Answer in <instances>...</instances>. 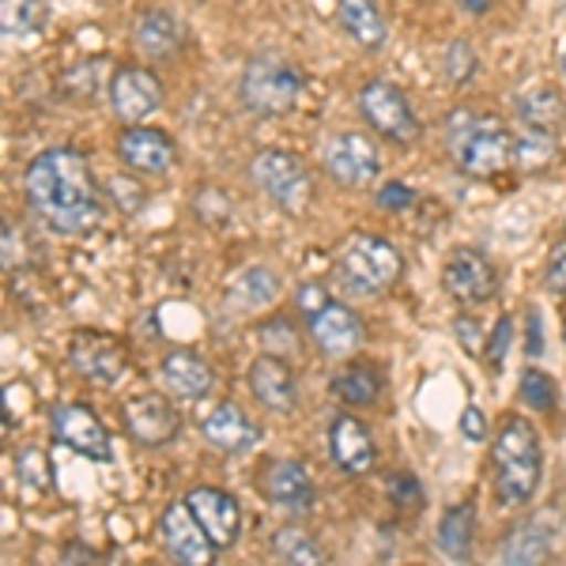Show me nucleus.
I'll return each mask as SVG.
<instances>
[{
	"mask_svg": "<svg viewBox=\"0 0 566 566\" xmlns=\"http://www.w3.org/2000/svg\"><path fill=\"white\" fill-rule=\"evenodd\" d=\"M27 205L57 234H87L103 219V200L80 151L50 148L27 167Z\"/></svg>",
	"mask_w": 566,
	"mask_h": 566,
	"instance_id": "f257e3e1",
	"label": "nucleus"
},
{
	"mask_svg": "<svg viewBox=\"0 0 566 566\" xmlns=\"http://www.w3.org/2000/svg\"><path fill=\"white\" fill-rule=\"evenodd\" d=\"M491 464H495V495L502 506H525L541 488L544 453L533 423L522 416H510L491 446Z\"/></svg>",
	"mask_w": 566,
	"mask_h": 566,
	"instance_id": "f03ea898",
	"label": "nucleus"
},
{
	"mask_svg": "<svg viewBox=\"0 0 566 566\" xmlns=\"http://www.w3.org/2000/svg\"><path fill=\"white\" fill-rule=\"evenodd\" d=\"M450 151L458 159L461 175L491 178L514 163V136L495 117L476 109H458L450 117Z\"/></svg>",
	"mask_w": 566,
	"mask_h": 566,
	"instance_id": "7ed1b4c3",
	"label": "nucleus"
},
{
	"mask_svg": "<svg viewBox=\"0 0 566 566\" xmlns=\"http://www.w3.org/2000/svg\"><path fill=\"white\" fill-rule=\"evenodd\" d=\"M336 276L355 295H381L400 276L397 245L378 234H348L336 250Z\"/></svg>",
	"mask_w": 566,
	"mask_h": 566,
	"instance_id": "20e7f679",
	"label": "nucleus"
},
{
	"mask_svg": "<svg viewBox=\"0 0 566 566\" xmlns=\"http://www.w3.org/2000/svg\"><path fill=\"white\" fill-rule=\"evenodd\" d=\"M298 87H303V80L287 61H280L276 53H261V57H253L245 65L239 95L250 114L280 117L298 103Z\"/></svg>",
	"mask_w": 566,
	"mask_h": 566,
	"instance_id": "39448f33",
	"label": "nucleus"
},
{
	"mask_svg": "<svg viewBox=\"0 0 566 566\" xmlns=\"http://www.w3.org/2000/svg\"><path fill=\"white\" fill-rule=\"evenodd\" d=\"M359 114H363V122L378 136H386V140L412 144L419 136L416 109L408 106V98L392 84H386V80H370V84L359 91Z\"/></svg>",
	"mask_w": 566,
	"mask_h": 566,
	"instance_id": "423d86ee",
	"label": "nucleus"
},
{
	"mask_svg": "<svg viewBox=\"0 0 566 566\" xmlns=\"http://www.w3.org/2000/svg\"><path fill=\"white\" fill-rule=\"evenodd\" d=\"M253 181L269 200H276L283 212H303L310 200V175L306 167L287 151H261L250 167Z\"/></svg>",
	"mask_w": 566,
	"mask_h": 566,
	"instance_id": "0eeeda50",
	"label": "nucleus"
},
{
	"mask_svg": "<svg viewBox=\"0 0 566 566\" xmlns=\"http://www.w3.org/2000/svg\"><path fill=\"white\" fill-rule=\"evenodd\" d=\"M50 431H53V438H57L61 446L76 450L80 458H87V461L106 464L109 458H114L106 427L98 423V416L91 412V408H84V405H57V408H53Z\"/></svg>",
	"mask_w": 566,
	"mask_h": 566,
	"instance_id": "6e6552de",
	"label": "nucleus"
},
{
	"mask_svg": "<svg viewBox=\"0 0 566 566\" xmlns=\"http://www.w3.org/2000/svg\"><path fill=\"white\" fill-rule=\"evenodd\" d=\"M69 363L80 378L95 386H114L125 370V344L106 333H76L69 340Z\"/></svg>",
	"mask_w": 566,
	"mask_h": 566,
	"instance_id": "1a4fd4ad",
	"label": "nucleus"
},
{
	"mask_svg": "<svg viewBox=\"0 0 566 566\" xmlns=\"http://www.w3.org/2000/svg\"><path fill=\"white\" fill-rule=\"evenodd\" d=\"M325 170L333 175L340 186H370L381 170L378 148L367 140L363 133H336L333 140L325 144Z\"/></svg>",
	"mask_w": 566,
	"mask_h": 566,
	"instance_id": "9d476101",
	"label": "nucleus"
},
{
	"mask_svg": "<svg viewBox=\"0 0 566 566\" xmlns=\"http://www.w3.org/2000/svg\"><path fill=\"white\" fill-rule=\"evenodd\" d=\"M125 416V431L133 434V442L140 446H167L175 442L178 431H181V419L175 412V405H170L167 397H159V392H140V397H129L122 408Z\"/></svg>",
	"mask_w": 566,
	"mask_h": 566,
	"instance_id": "9b49d317",
	"label": "nucleus"
},
{
	"mask_svg": "<svg viewBox=\"0 0 566 566\" xmlns=\"http://www.w3.org/2000/svg\"><path fill=\"white\" fill-rule=\"evenodd\" d=\"M159 536L167 544V552L175 555L178 563H189V566H205L216 559L219 547L212 544V536L205 533V525L197 522V514L189 510V502H175L167 506L159 522Z\"/></svg>",
	"mask_w": 566,
	"mask_h": 566,
	"instance_id": "f8f14e48",
	"label": "nucleus"
},
{
	"mask_svg": "<svg viewBox=\"0 0 566 566\" xmlns=\"http://www.w3.org/2000/svg\"><path fill=\"white\" fill-rule=\"evenodd\" d=\"M442 283H446V291H450V298H458L464 306L488 303L499 287L491 261L476 250H453L442 269Z\"/></svg>",
	"mask_w": 566,
	"mask_h": 566,
	"instance_id": "ddd939ff",
	"label": "nucleus"
},
{
	"mask_svg": "<svg viewBox=\"0 0 566 566\" xmlns=\"http://www.w3.org/2000/svg\"><path fill=\"white\" fill-rule=\"evenodd\" d=\"M563 525V514L559 510H536L528 522L514 525V533L502 541L499 547V559L502 563H544L552 555V544H555V533Z\"/></svg>",
	"mask_w": 566,
	"mask_h": 566,
	"instance_id": "4468645a",
	"label": "nucleus"
},
{
	"mask_svg": "<svg viewBox=\"0 0 566 566\" xmlns=\"http://www.w3.org/2000/svg\"><path fill=\"white\" fill-rule=\"evenodd\" d=\"M310 336L328 359H344L363 344V322L344 303H325L322 310L310 314Z\"/></svg>",
	"mask_w": 566,
	"mask_h": 566,
	"instance_id": "2eb2a0df",
	"label": "nucleus"
},
{
	"mask_svg": "<svg viewBox=\"0 0 566 566\" xmlns=\"http://www.w3.org/2000/svg\"><path fill=\"white\" fill-rule=\"evenodd\" d=\"M109 103L114 114L129 125H140L151 117L163 103V87L148 69H117L114 84H109Z\"/></svg>",
	"mask_w": 566,
	"mask_h": 566,
	"instance_id": "dca6fc26",
	"label": "nucleus"
},
{
	"mask_svg": "<svg viewBox=\"0 0 566 566\" xmlns=\"http://www.w3.org/2000/svg\"><path fill=\"white\" fill-rule=\"evenodd\" d=\"M117 155L129 170L140 175H167L175 167V140L163 129H148V125H129L117 140Z\"/></svg>",
	"mask_w": 566,
	"mask_h": 566,
	"instance_id": "f3484780",
	"label": "nucleus"
},
{
	"mask_svg": "<svg viewBox=\"0 0 566 566\" xmlns=\"http://www.w3.org/2000/svg\"><path fill=\"white\" fill-rule=\"evenodd\" d=\"M189 510L197 514V522L205 525V533L212 536L216 547H231L242 533V510L227 491L219 488H193L186 495Z\"/></svg>",
	"mask_w": 566,
	"mask_h": 566,
	"instance_id": "a211bd4d",
	"label": "nucleus"
},
{
	"mask_svg": "<svg viewBox=\"0 0 566 566\" xmlns=\"http://www.w3.org/2000/svg\"><path fill=\"white\" fill-rule=\"evenodd\" d=\"M250 392L261 400L269 412H291L298 400V386H295V370L280 359V355H258L250 363Z\"/></svg>",
	"mask_w": 566,
	"mask_h": 566,
	"instance_id": "6ab92c4d",
	"label": "nucleus"
},
{
	"mask_svg": "<svg viewBox=\"0 0 566 566\" xmlns=\"http://www.w3.org/2000/svg\"><path fill=\"white\" fill-rule=\"evenodd\" d=\"M264 495L272 506L287 510V514H310L317 502L314 480L298 461H272L264 472Z\"/></svg>",
	"mask_w": 566,
	"mask_h": 566,
	"instance_id": "aec40b11",
	"label": "nucleus"
},
{
	"mask_svg": "<svg viewBox=\"0 0 566 566\" xmlns=\"http://www.w3.org/2000/svg\"><path fill=\"white\" fill-rule=\"evenodd\" d=\"M205 438L216 446L219 453H250L253 446L261 442V427L253 423L250 416L242 412L239 405H231V400H223V405H216L212 412L205 419Z\"/></svg>",
	"mask_w": 566,
	"mask_h": 566,
	"instance_id": "412c9836",
	"label": "nucleus"
},
{
	"mask_svg": "<svg viewBox=\"0 0 566 566\" xmlns=\"http://www.w3.org/2000/svg\"><path fill=\"white\" fill-rule=\"evenodd\" d=\"M328 450H333V461L340 464L344 472H352V476H359V472H367L374 464L370 431L355 416L333 419V427H328Z\"/></svg>",
	"mask_w": 566,
	"mask_h": 566,
	"instance_id": "4be33fe9",
	"label": "nucleus"
},
{
	"mask_svg": "<svg viewBox=\"0 0 566 566\" xmlns=\"http://www.w3.org/2000/svg\"><path fill=\"white\" fill-rule=\"evenodd\" d=\"M159 374H163V381H167V389L181 400H205L216 386L212 367L193 352H170L167 359H163Z\"/></svg>",
	"mask_w": 566,
	"mask_h": 566,
	"instance_id": "5701e85b",
	"label": "nucleus"
},
{
	"mask_svg": "<svg viewBox=\"0 0 566 566\" xmlns=\"http://www.w3.org/2000/svg\"><path fill=\"white\" fill-rule=\"evenodd\" d=\"M133 39H136V50H140L144 57L163 61L178 50L181 39H186V31H181V23L170 12H148L140 23H136Z\"/></svg>",
	"mask_w": 566,
	"mask_h": 566,
	"instance_id": "b1692460",
	"label": "nucleus"
},
{
	"mask_svg": "<svg viewBox=\"0 0 566 566\" xmlns=\"http://www.w3.org/2000/svg\"><path fill=\"white\" fill-rule=\"evenodd\" d=\"M472 536H476V510L472 502H458L442 514L438 522V547L450 555L453 563H464L472 555Z\"/></svg>",
	"mask_w": 566,
	"mask_h": 566,
	"instance_id": "393cba45",
	"label": "nucleus"
},
{
	"mask_svg": "<svg viewBox=\"0 0 566 566\" xmlns=\"http://www.w3.org/2000/svg\"><path fill=\"white\" fill-rule=\"evenodd\" d=\"M517 117H522L525 129L559 133L566 122V103L547 87H528L517 95Z\"/></svg>",
	"mask_w": 566,
	"mask_h": 566,
	"instance_id": "a878e982",
	"label": "nucleus"
},
{
	"mask_svg": "<svg viewBox=\"0 0 566 566\" xmlns=\"http://www.w3.org/2000/svg\"><path fill=\"white\" fill-rule=\"evenodd\" d=\"M336 20H340V27L355 42L367 45V50H378L386 42V20L374 8V0H340L336 4Z\"/></svg>",
	"mask_w": 566,
	"mask_h": 566,
	"instance_id": "bb28decb",
	"label": "nucleus"
},
{
	"mask_svg": "<svg viewBox=\"0 0 566 566\" xmlns=\"http://www.w3.org/2000/svg\"><path fill=\"white\" fill-rule=\"evenodd\" d=\"M280 291V280L272 276L269 269H245L239 276L231 280V287H227V298H231L234 306L242 310H261L269 306L272 298H276Z\"/></svg>",
	"mask_w": 566,
	"mask_h": 566,
	"instance_id": "cd10ccee",
	"label": "nucleus"
},
{
	"mask_svg": "<svg viewBox=\"0 0 566 566\" xmlns=\"http://www.w3.org/2000/svg\"><path fill=\"white\" fill-rule=\"evenodd\" d=\"M378 389H381L378 374L370 367H363V363H352V367L333 374V392L344 405H370V400L378 397Z\"/></svg>",
	"mask_w": 566,
	"mask_h": 566,
	"instance_id": "c85d7f7f",
	"label": "nucleus"
},
{
	"mask_svg": "<svg viewBox=\"0 0 566 566\" xmlns=\"http://www.w3.org/2000/svg\"><path fill=\"white\" fill-rule=\"evenodd\" d=\"M45 23L42 0H0V27L4 39H27Z\"/></svg>",
	"mask_w": 566,
	"mask_h": 566,
	"instance_id": "c756f323",
	"label": "nucleus"
},
{
	"mask_svg": "<svg viewBox=\"0 0 566 566\" xmlns=\"http://www.w3.org/2000/svg\"><path fill=\"white\" fill-rule=\"evenodd\" d=\"M272 552H276V559H283V563H298V566H317V563H325L322 544H317L310 533H303V528H280V533L272 536Z\"/></svg>",
	"mask_w": 566,
	"mask_h": 566,
	"instance_id": "7c9ffc66",
	"label": "nucleus"
},
{
	"mask_svg": "<svg viewBox=\"0 0 566 566\" xmlns=\"http://www.w3.org/2000/svg\"><path fill=\"white\" fill-rule=\"evenodd\" d=\"M555 155V133H541V129H525L514 140V159L522 163L525 170L544 167L547 159Z\"/></svg>",
	"mask_w": 566,
	"mask_h": 566,
	"instance_id": "2f4dec72",
	"label": "nucleus"
},
{
	"mask_svg": "<svg viewBox=\"0 0 566 566\" xmlns=\"http://www.w3.org/2000/svg\"><path fill=\"white\" fill-rule=\"evenodd\" d=\"M517 397H522L528 408H536V412H552L555 397H559V392H555L552 374H544V370H536V367H525L522 386H517Z\"/></svg>",
	"mask_w": 566,
	"mask_h": 566,
	"instance_id": "473e14b6",
	"label": "nucleus"
},
{
	"mask_svg": "<svg viewBox=\"0 0 566 566\" xmlns=\"http://www.w3.org/2000/svg\"><path fill=\"white\" fill-rule=\"evenodd\" d=\"M15 472H20V480H27L31 488H50V461H45L39 450H23L20 458H15Z\"/></svg>",
	"mask_w": 566,
	"mask_h": 566,
	"instance_id": "72a5a7b5",
	"label": "nucleus"
},
{
	"mask_svg": "<svg viewBox=\"0 0 566 566\" xmlns=\"http://www.w3.org/2000/svg\"><path fill=\"white\" fill-rule=\"evenodd\" d=\"M446 72H450L453 84H464V80L476 72V53H472L469 42H453L450 53H446Z\"/></svg>",
	"mask_w": 566,
	"mask_h": 566,
	"instance_id": "f704fd0d",
	"label": "nucleus"
},
{
	"mask_svg": "<svg viewBox=\"0 0 566 566\" xmlns=\"http://www.w3.org/2000/svg\"><path fill=\"white\" fill-rule=\"evenodd\" d=\"M106 189H109V197L117 200V208H122V212H140V208H144V189L136 186V181H129V178H109Z\"/></svg>",
	"mask_w": 566,
	"mask_h": 566,
	"instance_id": "c9c22d12",
	"label": "nucleus"
},
{
	"mask_svg": "<svg viewBox=\"0 0 566 566\" xmlns=\"http://www.w3.org/2000/svg\"><path fill=\"white\" fill-rule=\"evenodd\" d=\"M389 499L397 502V506H412V502L423 499V488H419V480L412 472H392L389 476Z\"/></svg>",
	"mask_w": 566,
	"mask_h": 566,
	"instance_id": "e433bc0d",
	"label": "nucleus"
},
{
	"mask_svg": "<svg viewBox=\"0 0 566 566\" xmlns=\"http://www.w3.org/2000/svg\"><path fill=\"white\" fill-rule=\"evenodd\" d=\"M510 336H514V322H510V317H499V325L491 328V344H488L491 367H502V359H506V352H510Z\"/></svg>",
	"mask_w": 566,
	"mask_h": 566,
	"instance_id": "4c0bfd02",
	"label": "nucleus"
},
{
	"mask_svg": "<svg viewBox=\"0 0 566 566\" xmlns=\"http://www.w3.org/2000/svg\"><path fill=\"white\" fill-rule=\"evenodd\" d=\"M416 193L408 186H400V181H389V186L378 189V205L389 208V212H405V208H412Z\"/></svg>",
	"mask_w": 566,
	"mask_h": 566,
	"instance_id": "58836bf2",
	"label": "nucleus"
},
{
	"mask_svg": "<svg viewBox=\"0 0 566 566\" xmlns=\"http://www.w3.org/2000/svg\"><path fill=\"white\" fill-rule=\"evenodd\" d=\"M547 287L555 291V295H566V245L552 253V261H547Z\"/></svg>",
	"mask_w": 566,
	"mask_h": 566,
	"instance_id": "ea45409f",
	"label": "nucleus"
},
{
	"mask_svg": "<svg viewBox=\"0 0 566 566\" xmlns=\"http://www.w3.org/2000/svg\"><path fill=\"white\" fill-rule=\"evenodd\" d=\"M461 431H464L469 442H483V438H488V423H483V412L476 405H469L461 412Z\"/></svg>",
	"mask_w": 566,
	"mask_h": 566,
	"instance_id": "a19ab883",
	"label": "nucleus"
},
{
	"mask_svg": "<svg viewBox=\"0 0 566 566\" xmlns=\"http://www.w3.org/2000/svg\"><path fill=\"white\" fill-rule=\"evenodd\" d=\"M528 355H544V325H541V310H528Z\"/></svg>",
	"mask_w": 566,
	"mask_h": 566,
	"instance_id": "79ce46f5",
	"label": "nucleus"
},
{
	"mask_svg": "<svg viewBox=\"0 0 566 566\" xmlns=\"http://www.w3.org/2000/svg\"><path fill=\"white\" fill-rule=\"evenodd\" d=\"M458 340L469 352H480V325H476V317H458Z\"/></svg>",
	"mask_w": 566,
	"mask_h": 566,
	"instance_id": "37998d69",
	"label": "nucleus"
},
{
	"mask_svg": "<svg viewBox=\"0 0 566 566\" xmlns=\"http://www.w3.org/2000/svg\"><path fill=\"white\" fill-rule=\"evenodd\" d=\"M298 303H303V310L306 314H314V310H322L328 298H325V291L317 287V283H306L303 291H298Z\"/></svg>",
	"mask_w": 566,
	"mask_h": 566,
	"instance_id": "c03bdc74",
	"label": "nucleus"
},
{
	"mask_svg": "<svg viewBox=\"0 0 566 566\" xmlns=\"http://www.w3.org/2000/svg\"><path fill=\"white\" fill-rule=\"evenodd\" d=\"M4 264H15V239H12V223H4Z\"/></svg>",
	"mask_w": 566,
	"mask_h": 566,
	"instance_id": "a18cd8bd",
	"label": "nucleus"
},
{
	"mask_svg": "<svg viewBox=\"0 0 566 566\" xmlns=\"http://www.w3.org/2000/svg\"><path fill=\"white\" fill-rule=\"evenodd\" d=\"M461 8H469V12H488L491 8V0H458Z\"/></svg>",
	"mask_w": 566,
	"mask_h": 566,
	"instance_id": "49530a36",
	"label": "nucleus"
},
{
	"mask_svg": "<svg viewBox=\"0 0 566 566\" xmlns=\"http://www.w3.org/2000/svg\"><path fill=\"white\" fill-rule=\"evenodd\" d=\"M559 69H563V76H566V39L559 42Z\"/></svg>",
	"mask_w": 566,
	"mask_h": 566,
	"instance_id": "de8ad7c7",
	"label": "nucleus"
},
{
	"mask_svg": "<svg viewBox=\"0 0 566 566\" xmlns=\"http://www.w3.org/2000/svg\"><path fill=\"white\" fill-rule=\"evenodd\" d=\"M559 8H563V12H566V0H559Z\"/></svg>",
	"mask_w": 566,
	"mask_h": 566,
	"instance_id": "09e8293b",
	"label": "nucleus"
},
{
	"mask_svg": "<svg viewBox=\"0 0 566 566\" xmlns=\"http://www.w3.org/2000/svg\"><path fill=\"white\" fill-rule=\"evenodd\" d=\"M563 344H566V328H563Z\"/></svg>",
	"mask_w": 566,
	"mask_h": 566,
	"instance_id": "8fccbe9b",
	"label": "nucleus"
}]
</instances>
